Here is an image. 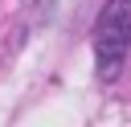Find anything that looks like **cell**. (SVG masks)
<instances>
[{
    "mask_svg": "<svg viewBox=\"0 0 131 127\" xmlns=\"http://www.w3.org/2000/svg\"><path fill=\"white\" fill-rule=\"evenodd\" d=\"M131 49V0H106L94 20V70L102 82H115L123 74Z\"/></svg>",
    "mask_w": 131,
    "mask_h": 127,
    "instance_id": "cell-1",
    "label": "cell"
},
{
    "mask_svg": "<svg viewBox=\"0 0 131 127\" xmlns=\"http://www.w3.org/2000/svg\"><path fill=\"white\" fill-rule=\"evenodd\" d=\"M57 0H25V25H41L49 12H53Z\"/></svg>",
    "mask_w": 131,
    "mask_h": 127,
    "instance_id": "cell-2",
    "label": "cell"
}]
</instances>
